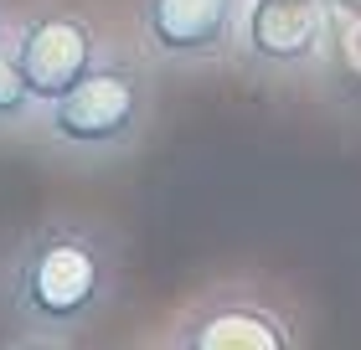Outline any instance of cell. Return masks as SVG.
<instances>
[{
    "mask_svg": "<svg viewBox=\"0 0 361 350\" xmlns=\"http://www.w3.org/2000/svg\"><path fill=\"white\" fill-rule=\"evenodd\" d=\"M37 119H42V98L31 93V82H26L21 68H16V57L0 46V144L31 139Z\"/></svg>",
    "mask_w": 361,
    "mask_h": 350,
    "instance_id": "52a82bcc",
    "label": "cell"
},
{
    "mask_svg": "<svg viewBox=\"0 0 361 350\" xmlns=\"http://www.w3.org/2000/svg\"><path fill=\"white\" fill-rule=\"evenodd\" d=\"M155 124V57L140 42L114 37L109 52L42 108L31 144L62 165H109L145 144Z\"/></svg>",
    "mask_w": 361,
    "mask_h": 350,
    "instance_id": "7a4b0ae2",
    "label": "cell"
},
{
    "mask_svg": "<svg viewBox=\"0 0 361 350\" xmlns=\"http://www.w3.org/2000/svg\"><path fill=\"white\" fill-rule=\"evenodd\" d=\"M248 0H135V42L155 68L207 73L238 62V26Z\"/></svg>",
    "mask_w": 361,
    "mask_h": 350,
    "instance_id": "5b68a950",
    "label": "cell"
},
{
    "mask_svg": "<svg viewBox=\"0 0 361 350\" xmlns=\"http://www.w3.org/2000/svg\"><path fill=\"white\" fill-rule=\"evenodd\" d=\"M11 21H16V6L0 0V46H6V37H11Z\"/></svg>",
    "mask_w": 361,
    "mask_h": 350,
    "instance_id": "ba28073f",
    "label": "cell"
},
{
    "mask_svg": "<svg viewBox=\"0 0 361 350\" xmlns=\"http://www.w3.org/2000/svg\"><path fill=\"white\" fill-rule=\"evenodd\" d=\"M109 42L114 31L83 0H31V6H16L6 52L16 57V68L26 73L31 93L47 108L109 52Z\"/></svg>",
    "mask_w": 361,
    "mask_h": 350,
    "instance_id": "3957f363",
    "label": "cell"
},
{
    "mask_svg": "<svg viewBox=\"0 0 361 350\" xmlns=\"http://www.w3.org/2000/svg\"><path fill=\"white\" fill-rule=\"evenodd\" d=\"M331 52V0H248L238 62L258 77H305Z\"/></svg>",
    "mask_w": 361,
    "mask_h": 350,
    "instance_id": "8992f818",
    "label": "cell"
},
{
    "mask_svg": "<svg viewBox=\"0 0 361 350\" xmlns=\"http://www.w3.org/2000/svg\"><path fill=\"white\" fill-rule=\"evenodd\" d=\"M160 340L180 350H289L300 320L289 299L264 283H212L171 314Z\"/></svg>",
    "mask_w": 361,
    "mask_h": 350,
    "instance_id": "277c9868",
    "label": "cell"
},
{
    "mask_svg": "<svg viewBox=\"0 0 361 350\" xmlns=\"http://www.w3.org/2000/svg\"><path fill=\"white\" fill-rule=\"evenodd\" d=\"M124 247L88 211H47L0 247V340L78 345L109 320Z\"/></svg>",
    "mask_w": 361,
    "mask_h": 350,
    "instance_id": "6da1fadb",
    "label": "cell"
}]
</instances>
